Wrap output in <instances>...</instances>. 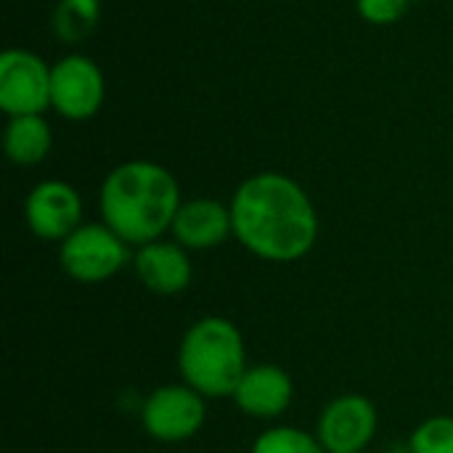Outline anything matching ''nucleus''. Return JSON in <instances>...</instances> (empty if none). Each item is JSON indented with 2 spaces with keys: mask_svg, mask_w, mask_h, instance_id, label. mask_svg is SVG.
Returning <instances> with one entry per match:
<instances>
[{
  "mask_svg": "<svg viewBox=\"0 0 453 453\" xmlns=\"http://www.w3.org/2000/svg\"><path fill=\"white\" fill-rule=\"evenodd\" d=\"M207 422V398L186 382L162 385L141 406V427L157 443H186Z\"/></svg>",
  "mask_w": 453,
  "mask_h": 453,
  "instance_id": "39448f33",
  "label": "nucleus"
},
{
  "mask_svg": "<svg viewBox=\"0 0 453 453\" xmlns=\"http://www.w3.org/2000/svg\"><path fill=\"white\" fill-rule=\"evenodd\" d=\"M234 239L265 263H297L319 242V210L284 173H255L231 196Z\"/></svg>",
  "mask_w": 453,
  "mask_h": 453,
  "instance_id": "f257e3e1",
  "label": "nucleus"
},
{
  "mask_svg": "<svg viewBox=\"0 0 453 453\" xmlns=\"http://www.w3.org/2000/svg\"><path fill=\"white\" fill-rule=\"evenodd\" d=\"M24 220L32 236L42 242H64L82 226V199L66 180H40L24 202Z\"/></svg>",
  "mask_w": 453,
  "mask_h": 453,
  "instance_id": "1a4fd4ad",
  "label": "nucleus"
},
{
  "mask_svg": "<svg viewBox=\"0 0 453 453\" xmlns=\"http://www.w3.org/2000/svg\"><path fill=\"white\" fill-rule=\"evenodd\" d=\"M411 0H356V11L361 13L364 21L377 24V27H388L395 24L406 16Z\"/></svg>",
  "mask_w": 453,
  "mask_h": 453,
  "instance_id": "f3484780",
  "label": "nucleus"
},
{
  "mask_svg": "<svg viewBox=\"0 0 453 453\" xmlns=\"http://www.w3.org/2000/svg\"><path fill=\"white\" fill-rule=\"evenodd\" d=\"M106 101V77L101 66L82 53L58 58L50 69V109L69 119L85 122L101 111Z\"/></svg>",
  "mask_w": 453,
  "mask_h": 453,
  "instance_id": "423d86ee",
  "label": "nucleus"
},
{
  "mask_svg": "<svg viewBox=\"0 0 453 453\" xmlns=\"http://www.w3.org/2000/svg\"><path fill=\"white\" fill-rule=\"evenodd\" d=\"M130 260V244L106 223H82L58 244L61 271L77 284H101Z\"/></svg>",
  "mask_w": 453,
  "mask_h": 453,
  "instance_id": "20e7f679",
  "label": "nucleus"
},
{
  "mask_svg": "<svg viewBox=\"0 0 453 453\" xmlns=\"http://www.w3.org/2000/svg\"><path fill=\"white\" fill-rule=\"evenodd\" d=\"M101 19V0H58L53 11V32L61 42H82Z\"/></svg>",
  "mask_w": 453,
  "mask_h": 453,
  "instance_id": "4468645a",
  "label": "nucleus"
},
{
  "mask_svg": "<svg viewBox=\"0 0 453 453\" xmlns=\"http://www.w3.org/2000/svg\"><path fill=\"white\" fill-rule=\"evenodd\" d=\"M247 366L244 337L239 326L223 316L194 321L178 345L180 380L207 401L231 398Z\"/></svg>",
  "mask_w": 453,
  "mask_h": 453,
  "instance_id": "7ed1b4c3",
  "label": "nucleus"
},
{
  "mask_svg": "<svg viewBox=\"0 0 453 453\" xmlns=\"http://www.w3.org/2000/svg\"><path fill=\"white\" fill-rule=\"evenodd\" d=\"M409 453H453V417H430L414 427Z\"/></svg>",
  "mask_w": 453,
  "mask_h": 453,
  "instance_id": "dca6fc26",
  "label": "nucleus"
},
{
  "mask_svg": "<svg viewBox=\"0 0 453 453\" xmlns=\"http://www.w3.org/2000/svg\"><path fill=\"white\" fill-rule=\"evenodd\" d=\"M231 398L244 417L271 422L289 411L295 401V382L276 364H255L247 366Z\"/></svg>",
  "mask_w": 453,
  "mask_h": 453,
  "instance_id": "9d476101",
  "label": "nucleus"
},
{
  "mask_svg": "<svg viewBox=\"0 0 453 453\" xmlns=\"http://www.w3.org/2000/svg\"><path fill=\"white\" fill-rule=\"evenodd\" d=\"M250 453H326L316 433H305L300 427L276 425L260 433Z\"/></svg>",
  "mask_w": 453,
  "mask_h": 453,
  "instance_id": "2eb2a0df",
  "label": "nucleus"
},
{
  "mask_svg": "<svg viewBox=\"0 0 453 453\" xmlns=\"http://www.w3.org/2000/svg\"><path fill=\"white\" fill-rule=\"evenodd\" d=\"M377 427H380L377 406L358 393H345L329 401L319 414L316 438L321 441L326 453L366 451V446L377 435Z\"/></svg>",
  "mask_w": 453,
  "mask_h": 453,
  "instance_id": "6e6552de",
  "label": "nucleus"
},
{
  "mask_svg": "<svg viewBox=\"0 0 453 453\" xmlns=\"http://www.w3.org/2000/svg\"><path fill=\"white\" fill-rule=\"evenodd\" d=\"M50 69L27 48L5 50L0 56V109L8 117L50 109Z\"/></svg>",
  "mask_w": 453,
  "mask_h": 453,
  "instance_id": "0eeeda50",
  "label": "nucleus"
},
{
  "mask_svg": "<svg viewBox=\"0 0 453 453\" xmlns=\"http://www.w3.org/2000/svg\"><path fill=\"white\" fill-rule=\"evenodd\" d=\"M180 186L175 175L149 159L117 165L101 183L98 212L114 234L130 247L165 239L180 210Z\"/></svg>",
  "mask_w": 453,
  "mask_h": 453,
  "instance_id": "f03ea898",
  "label": "nucleus"
},
{
  "mask_svg": "<svg viewBox=\"0 0 453 453\" xmlns=\"http://www.w3.org/2000/svg\"><path fill=\"white\" fill-rule=\"evenodd\" d=\"M3 149L5 157L19 167H35L40 165L50 149H53V133L42 114H21L8 117L5 133H3Z\"/></svg>",
  "mask_w": 453,
  "mask_h": 453,
  "instance_id": "ddd939ff",
  "label": "nucleus"
},
{
  "mask_svg": "<svg viewBox=\"0 0 453 453\" xmlns=\"http://www.w3.org/2000/svg\"><path fill=\"white\" fill-rule=\"evenodd\" d=\"M170 234L188 252L215 250L234 236L231 204H223L220 199H210V196L188 199L180 204Z\"/></svg>",
  "mask_w": 453,
  "mask_h": 453,
  "instance_id": "f8f14e48",
  "label": "nucleus"
},
{
  "mask_svg": "<svg viewBox=\"0 0 453 453\" xmlns=\"http://www.w3.org/2000/svg\"><path fill=\"white\" fill-rule=\"evenodd\" d=\"M133 268L138 281L162 297H173L188 289L194 279V265L191 255L186 247H180L175 239H157L135 250L133 255Z\"/></svg>",
  "mask_w": 453,
  "mask_h": 453,
  "instance_id": "9b49d317",
  "label": "nucleus"
},
{
  "mask_svg": "<svg viewBox=\"0 0 453 453\" xmlns=\"http://www.w3.org/2000/svg\"><path fill=\"white\" fill-rule=\"evenodd\" d=\"M334 453H364V451H334Z\"/></svg>",
  "mask_w": 453,
  "mask_h": 453,
  "instance_id": "a211bd4d",
  "label": "nucleus"
}]
</instances>
